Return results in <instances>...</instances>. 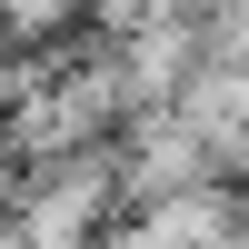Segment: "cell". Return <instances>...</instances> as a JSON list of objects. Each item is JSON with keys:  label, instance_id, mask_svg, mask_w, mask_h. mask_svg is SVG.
<instances>
[{"label": "cell", "instance_id": "2", "mask_svg": "<svg viewBox=\"0 0 249 249\" xmlns=\"http://www.w3.org/2000/svg\"><path fill=\"white\" fill-rule=\"evenodd\" d=\"M230 230H239V190H230V179L179 190V199H160V210H130V239L140 249H210V239H230Z\"/></svg>", "mask_w": 249, "mask_h": 249}, {"label": "cell", "instance_id": "1", "mask_svg": "<svg viewBox=\"0 0 249 249\" xmlns=\"http://www.w3.org/2000/svg\"><path fill=\"white\" fill-rule=\"evenodd\" d=\"M199 70H210V60H199V20L190 10H140V30L120 40V90H130V110H170Z\"/></svg>", "mask_w": 249, "mask_h": 249}, {"label": "cell", "instance_id": "3", "mask_svg": "<svg viewBox=\"0 0 249 249\" xmlns=\"http://www.w3.org/2000/svg\"><path fill=\"white\" fill-rule=\"evenodd\" d=\"M10 190H20V160H10V150H0V210H10Z\"/></svg>", "mask_w": 249, "mask_h": 249}]
</instances>
